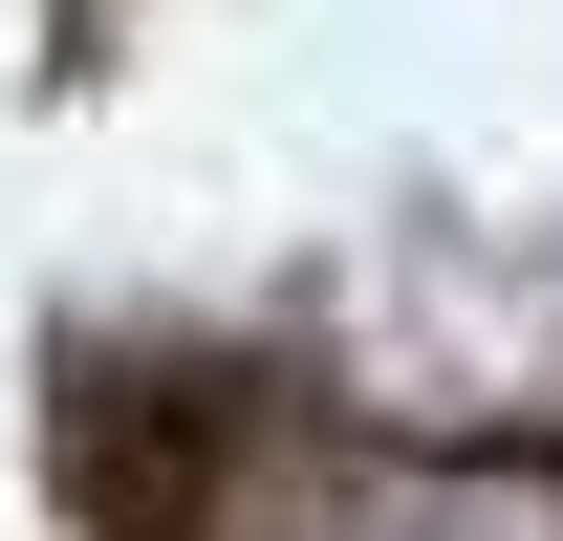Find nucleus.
<instances>
[{
    "instance_id": "nucleus-1",
    "label": "nucleus",
    "mask_w": 563,
    "mask_h": 541,
    "mask_svg": "<svg viewBox=\"0 0 563 541\" xmlns=\"http://www.w3.org/2000/svg\"><path fill=\"white\" fill-rule=\"evenodd\" d=\"M303 541H563V476L542 455H390V476H347Z\"/></svg>"
}]
</instances>
